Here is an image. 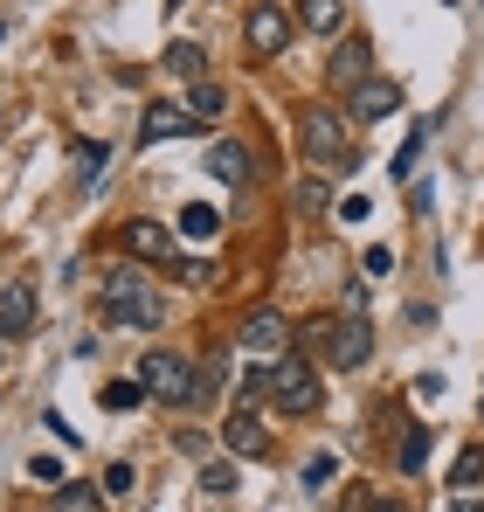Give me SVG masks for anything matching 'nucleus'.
I'll list each match as a JSON object with an SVG mask.
<instances>
[{"label": "nucleus", "mask_w": 484, "mask_h": 512, "mask_svg": "<svg viewBox=\"0 0 484 512\" xmlns=\"http://www.w3.org/2000/svg\"><path fill=\"white\" fill-rule=\"evenodd\" d=\"M402 111V84H388V77H367V84L346 97V118L353 125H374V118H395Z\"/></svg>", "instance_id": "10"}, {"label": "nucleus", "mask_w": 484, "mask_h": 512, "mask_svg": "<svg viewBox=\"0 0 484 512\" xmlns=\"http://www.w3.org/2000/svg\"><path fill=\"white\" fill-rule=\"evenodd\" d=\"M360 270H367V277H388V270H395V250H388V243H374V250L360 256Z\"/></svg>", "instance_id": "27"}, {"label": "nucleus", "mask_w": 484, "mask_h": 512, "mask_svg": "<svg viewBox=\"0 0 484 512\" xmlns=\"http://www.w3.org/2000/svg\"><path fill=\"white\" fill-rule=\"evenodd\" d=\"M374 512H408V506H381V499H374Z\"/></svg>", "instance_id": "34"}, {"label": "nucleus", "mask_w": 484, "mask_h": 512, "mask_svg": "<svg viewBox=\"0 0 484 512\" xmlns=\"http://www.w3.org/2000/svg\"><path fill=\"white\" fill-rule=\"evenodd\" d=\"M35 326V291L28 284H7L0 291V340H14V333H28Z\"/></svg>", "instance_id": "15"}, {"label": "nucleus", "mask_w": 484, "mask_h": 512, "mask_svg": "<svg viewBox=\"0 0 484 512\" xmlns=\"http://www.w3.org/2000/svg\"><path fill=\"white\" fill-rule=\"evenodd\" d=\"M0 42H7V21H0Z\"/></svg>", "instance_id": "35"}, {"label": "nucleus", "mask_w": 484, "mask_h": 512, "mask_svg": "<svg viewBox=\"0 0 484 512\" xmlns=\"http://www.w3.org/2000/svg\"><path fill=\"white\" fill-rule=\"evenodd\" d=\"M291 333H298V326H284V312L256 305V312H242L236 346H249V353H284V346H291Z\"/></svg>", "instance_id": "9"}, {"label": "nucleus", "mask_w": 484, "mask_h": 512, "mask_svg": "<svg viewBox=\"0 0 484 512\" xmlns=\"http://www.w3.org/2000/svg\"><path fill=\"white\" fill-rule=\"evenodd\" d=\"M139 381H146L153 402H180V409H187V395H194V367H187L180 353H146V360H139Z\"/></svg>", "instance_id": "6"}, {"label": "nucleus", "mask_w": 484, "mask_h": 512, "mask_svg": "<svg viewBox=\"0 0 484 512\" xmlns=\"http://www.w3.org/2000/svg\"><path fill=\"white\" fill-rule=\"evenodd\" d=\"M291 35H298V14H284L277 0H256V7L242 14V49H249L256 63L284 56V49H291Z\"/></svg>", "instance_id": "3"}, {"label": "nucleus", "mask_w": 484, "mask_h": 512, "mask_svg": "<svg viewBox=\"0 0 484 512\" xmlns=\"http://www.w3.org/2000/svg\"><path fill=\"white\" fill-rule=\"evenodd\" d=\"M132 485H139V471H132V464H111V471H104V492H118V499H125Z\"/></svg>", "instance_id": "30"}, {"label": "nucleus", "mask_w": 484, "mask_h": 512, "mask_svg": "<svg viewBox=\"0 0 484 512\" xmlns=\"http://www.w3.org/2000/svg\"><path fill=\"white\" fill-rule=\"evenodd\" d=\"M97 173H104V146H77V180L97 187Z\"/></svg>", "instance_id": "24"}, {"label": "nucleus", "mask_w": 484, "mask_h": 512, "mask_svg": "<svg viewBox=\"0 0 484 512\" xmlns=\"http://www.w3.org/2000/svg\"><path fill=\"white\" fill-rule=\"evenodd\" d=\"M291 340H298L305 360H325V367L353 374V367H367V353H374V326H367L360 312H346V319H339V312H312Z\"/></svg>", "instance_id": "1"}, {"label": "nucleus", "mask_w": 484, "mask_h": 512, "mask_svg": "<svg viewBox=\"0 0 484 512\" xmlns=\"http://www.w3.org/2000/svg\"><path fill=\"white\" fill-rule=\"evenodd\" d=\"M450 512H484V499H478V492H457V506H450Z\"/></svg>", "instance_id": "33"}, {"label": "nucleus", "mask_w": 484, "mask_h": 512, "mask_svg": "<svg viewBox=\"0 0 484 512\" xmlns=\"http://www.w3.org/2000/svg\"><path fill=\"white\" fill-rule=\"evenodd\" d=\"M450 7H457V0H450Z\"/></svg>", "instance_id": "38"}, {"label": "nucleus", "mask_w": 484, "mask_h": 512, "mask_svg": "<svg viewBox=\"0 0 484 512\" xmlns=\"http://www.w3.org/2000/svg\"><path fill=\"white\" fill-rule=\"evenodd\" d=\"M194 132H208L194 111H180V104H153L146 111V125H139V139L146 146H166V139H194Z\"/></svg>", "instance_id": "11"}, {"label": "nucleus", "mask_w": 484, "mask_h": 512, "mask_svg": "<svg viewBox=\"0 0 484 512\" xmlns=\"http://www.w3.org/2000/svg\"><path fill=\"white\" fill-rule=\"evenodd\" d=\"M346 125H353V118H339V111H305V118H298V146H305L312 167H339V160H353Z\"/></svg>", "instance_id": "4"}, {"label": "nucleus", "mask_w": 484, "mask_h": 512, "mask_svg": "<svg viewBox=\"0 0 484 512\" xmlns=\"http://www.w3.org/2000/svg\"><path fill=\"white\" fill-rule=\"evenodd\" d=\"M339 215H346V222H367V215H374V201H367V194H346V201H339Z\"/></svg>", "instance_id": "32"}, {"label": "nucleus", "mask_w": 484, "mask_h": 512, "mask_svg": "<svg viewBox=\"0 0 484 512\" xmlns=\"http://www.w3.org/2000/svg\"><path fill=\"white\" fill-rule=\"evenodd\" d=\"M332 471H339V464H332V457H312V464H305V485H312V492H325V485H332Z\"/></svg>", "instance_id": "29"}, {"label": "nucleus", "mask_w": 484, "mask_h": 512, "mask_svg": "<svg viewBox=\"0 0 484 512\" xmlns=\"http://www.w3.org/2000/svg\"><path fill=\"white\" fill-rule=\"evenodd\" d=\"M291 14H298V28H312V35H332V42L346 35V0H298Z\"/></svg>", "instance_id": "14"}, {"label": "nucleus", "mask_w": 484, "mask_h": 512, "mask_svg": "<svg viewBox=\"0 0 484 512\" xmlns=\"http://www.w3.org/2000/svg\"><path fill=\"white\" fill-rule=\"evenodd\" d=\"M422 464H429V429L408 423L402 429V471H422Z\"/></svg>", "instance_id": "23"}, {"label": "nucleus", "mask_w": 484, "mask_h": 512, "mask_svg": "<svg viewBox=\"0 0 484 512\" xmlns=\"http://www.w3.org/2000/svg\"><path fill=\"white\" fill-rule=\"evenodd\" d=\"M0 353H7V340H0Z\"/></svg>", "instance_id": "37"}, {"label": "nucleus", "mask_w": 484, "mask_h": 512, "mask_svg": "<svg viewBox=\"0 0 484 512\" xmlns=\"http://www.w3.org/2000/svg\"><path fill=\"white\" fill-rule=\"evenodd\" d=\"M125 256L132 263H160V270H180V243H173V229L153 222V215H139V222H125Z\"/></svg>", "instance_id": "7"}, {"label": "nucleus", "mask_w": 484, "mask_h": 512, "mask_svg": "<svg viewBox=\"0 0 484 512\" xmlns=\"http://www.w3.org/2000/svg\"><path fill=\"white\" fill-rule=\"evenodd\" d=\"M222 443H229V457H263V450H270V429L256 423V409H236V416L222 423Z\"/></svg>", "instance_id": "13"}, {"label": "nucleus", "mask_w": 484, "mask_h": 512, "mask_svg": "<svg viewBox=\"0 0 484 512\" xmlns=\"http://www.w3.org/2000/svg\"><path fill=\"white\" fill-rule=\"evenodd\" d=\"M104 319L132 326V333H153L166 319V291H153V277H139V270H111L104 277Z\"/></svg>", "instance_id": "2"}, {"label": "nucleus", "mask_w": 484, "mask_h": 512, "mask_svg": "<svg viewBox=\"0 0 484 512\" xmlns=\"http://www.w3.org/2000/svg\"><path fill=\"white\" fill-rule=\"evenodd\" d=\"M166 70L180 84H208V49L201 42H166Z\"/></svg>", "instance_id": "16"}, {"label": "nucleus", "mask_w": 484, "mask_h": 512, "mask_svg": "<svg viewBox=\"0 0 484 512\" xmlns=\"http://www.w3.org/2000/svg\"><path fill=\"white\" fill-rule=\"evenodd\" d=\"M111 416H132V409H146L153 395H146V381H104V395H97Z\"/></svg>", "instance_id": "17"}, {"label": "nucleus", "mask_w": 484, "mask_h": 512, "mask_svg": "<svg viewBox=\"0 0 484 512\" xmlns=\"http://www.w3.org/2000/svg\"><path fill=\"white\" fill-rule=\"evenodd\" d=\"M270 395H277L291 416H312V409H319V374H312V360H305V353H277V360H270Z\"/></svg>", "instance_id": "5"}, {"label": "nucleus", "mask_w": 484, "mask_h": 512, "mask_svg": "<svg viewBox=\"0 0 484 512\" xmlns=\"http://www.w3.org/2000/svg\"><path fill=\"white\" fill-rule=\"evenodd\" d=\"M56 512H97V492H90V485H63Z\"/></svg>", "instance_id": "25"}, {"label": "nucleus", "mask_w": 484, "mask_h": 512, "mask_svg": "<svg viewBox=\"0 0 484 512\" xmlns=\"http://www.w3.org/2000/svg\"><path fill=\"white\" fill-rule=\"evenodd\" d=\"M367 77H374V49H367V35H339V42H332V56H325V84L353 97Z\"/></svg>", "instance_id": "8"}, {"label": "nucleus", "mask_w": 484, "mask_h": 512, "mask_svg": "<svg viewBox=\"0 0 484 512\" xmlns=\"http://www.w3.org/2000/svg\"><path fill=\"white\" fill-rule=\"evenodd\" d=\"M325 201H332V187H325V180H298V187H291V208H298L305 222H319Z\"/></svg>", "instance_id": "19"}, {"label": "nucleus", "mask_w": 484, "mask_h": 512, "mask_svg": "<svg viewBox=\"0 0 484 512\" xmlns=\"http://www.w3.org/2000/svg\"><path fill=\"white\" fill-rule=\"evenodd\" d=\"M422 139H429V125H415V132H408V146L395 153V180H402V173L415 167V153H422Z\"/></svg>", "instance_id": "28"}, {"label": "nucleus", "mask_w": 484, "mask_h": 512, "mask_svg": "<svg viewBox=\"0 0 484 512\" xmlns=\"http://www.w3.org/2000/svg\"><path fill=\"white\" fill-rule=\"evenodd\" d=\"M28 478L35 485H63V457H28Z\"/></svg>", "instance_id": "26"}, {"label": "nucleus", "mask_w": 484, "mask_h": 512, "mask_svg": "<svg viewBox=\"0 0 484 512\" xmlns=\"http://www.w3.org/2000/svg\"><path fill=\"white\" fill-rule=\"evenodd\" d=\"M215 229H222V215H215V208H208V201H194V208H187V215H180V236H201V243H208V236H215Z\"/></svg>", "instance_id": "22"}, {"label": "nucleus", "mask_w": 484, "mask_h": 512, "mask_svg": "<svg viewBox=\"0 0 484 512\" xmlns=\"http://www.w3.org/2000/svg\"><path fill=\"white\" fill-rule=\"evenodd\" d=\"M208 173L229 180V187H249V180H256V160H249L242 139H208Z\"/></svg>", "instance_id": "12"}, {"label": "nucleus", "mask_w": 484, "mask_h": 512, "mask_svg": "<svg viewBox=\"0 0 484 512\" xmlns=\"http://www.w3.org/2000/svg\"><path fill=\"white\" fill-rule=\"evenodd\" d=\"M201 485H208V492H236V471H229V464H208Z\"/></svg>", "instance_id": "31"}, {"label": "nucleus", "mask_w": 484, "mask_h": 512, "mask_svg": "<svg viewBox=\"0 0 484 512\" xmlns=\"http://www.w3.org/2000/svg\"><path fill=\"white\" fill-rule=\"evenodd\" d=\"M166 7H180V0H166Z\"/></svg>", "instance_id": "36"}, {"label": "nucleus", "mask_w": 484, "mask_h": 512, "mask_svg": "<svg viewBox=\"0 0 484 512\" xmlns=\"http://www.w3.org/2000/svg\"><path fill=\"white\" fill-rule=\"evenodd\" d=\"M450 485H457V492H471V485H484V443H471V450H457V464H450Z\"/></svg>", "instance_id": "20"}, {"label": "nucleus", "mask_w": 484, "mask_h": 512, "mask_svg": "<svg viewBox=\"0 0 484 512\" xmlns=\"http://www.w3.org/2000/svg\"><path fill=\"white\" fill-rule=\"evenodd\" d=\"M187 111L208 125V118H222V111H229V97H222V84H187Z\"/></svg>", "instance_id": "18"}, {"label": "nucleus", "mask_w": 484, "mask_h": 512, "mask_svg": "<svg viewBox=\"0 0 484 512\" xmlns=\"http://www.w3.org/2000/svg\"><path fill=\"white\" fill-rule=\"evenodd\" d=\"M229 360V353H222ZM222 360L215 367H194V395H187V409H215V395H222Z\"/></svg>", "instance_id": "21"}]
</instances>
